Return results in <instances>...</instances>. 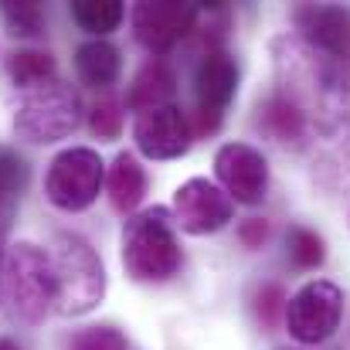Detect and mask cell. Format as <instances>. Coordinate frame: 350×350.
<instances>
[{
  "label": "cell",
  "mask_w": 350,
  "mask_h": 350,
  "mask_svg": "<svg viewBox=\"0 0 350 350\" xmlns=\"http://www.w3.org/2000/svg\"><path fill=\"white\" fill-rule=\"evenodd\" d=\"M201 7L198 3H177V0H146L133 10V34L150 51H170L180 38H187L198 24Z\"/></svg>",
  "instance_id": "10"
},
{
  "label": "cell",
  "mask_w": 350,
  "mask_h": 350,
  "mask_svg": "<svg viewBox=\"0 0 350 350\" xmlns=\"http://www.w3.org/2000/svg\"><path fill=\"white\" fill-rule=\"evenodd\" d=\"M174 92H177L174 72H170L160 58H153V62H146V65L136 72V79H133V85H129V96H126V106L139 116V113H146V109L174 106Z\"/></svg>",
  "instance_id": "14"
},
{
  "label": "cell",
  "mask_w": 350,
  "mask_h": 350,
  "mask_svg": "<svg viewBox=\"0 0 350 350\" xmlns=\"http://www.w3.org/2000/svg\"><path fill=\"white\" fill-rule=\"evenodd\" d=\"M133 139L150 160H174L184 157L191 146V122L177 106L146 109L133 122Z\"/></svg>",
  "instance_id": "12"
},
{
  "label": "cell",
  "mask_w": 350,
  "mask_h": 350,
  "mask_svg": "<svg viewBox=\"0 0 350 350\" xmlns=\"http://www.w3.org/2000/svg\"><path fill=\"white\" fill-rule=\"evenodd\" d=\"M89 129L99 136V139H116L119 129H122V113H119V103L113 99H103L92 106L89 113Z\"/></svg>",
  "instance_id": "22"
},
{
  "label": "cell",
  "mask_w": 350,
  "mask_h": 350,
  "mask_svg": "<svg viewBox=\"0 0 350 350\" xmlns=\"http://www.w3.org/2000/svg\"><path fill=\"white\" fill-rule=\"evenodd\" d=\"M279 96L303 119L306 143L350 177V65L347 58L310 48L306 41H275Z\"/></svg>",
  "instance_id": "1"
},
{
  "label": "cell",
  "mask_w": 350,
  "mask_h": 350,
  "mask_svg": "<svg viewBox=\"0 0 350 350\" xmlns=\"http://www.w3.org/2000/svg\"><path fill=\"white\" fill-rule=\"evenodd\" d=\"M215 174L238 204H258L269 191V163L248 143H225L215 157Z\"/></svg>",
  "instance_id": "11"
},
{
  "label": "cell",
  "mask_w": 350,
  "mask_h": 350,
  "mask_svg": "<svg viewBox=\"0 0 350 350\" xmlns=\"http://www.w3.org/2000/svg\"><path fill=\"white\" fill-rule=\"evenodd\" d=\"M3 296L10 303L14 320L34 327L48 317L55 303V269L44 248L34 241H17L10 245L3 258Z\"/></svg>",
  "instance_id": "4"
},
{
  "label": "cell",
  "mask_w": 350,
  "mask_h": 350,
  "mask_svg": "<svg viewBox=\"0 0 350 350\" xmlns=\"http://www.w3.org/2000/svg\"><path fill=\"white\" fill-rule=\"evenodd\" d=\"M72 17L82 31L89 34H109L122 24V3L116 0H75L72 3Z\"/></svg>",
  "instance_id": "18"
},
{
  "label": "cell",
  "mask_w": 350,
  "mask_h": 350,
  "mask_svg": "<svg viewBox=\"0 0 350 350\" xmlns=\"http://www.w3.org/2000/svg\"><path fill=\"white\" fill-rule=\"evenodd\" d=\"M103 180H106L103 157L89 146H72L51 160L44 177V194L62 211H85L96 204Z\"/></svg>",
  "instance_id": "6"
},
{
  "label": "cell",
  "mask_w": 350,
  "mask_h": 350,
  "mask_svg": "<svg viewBox=\"0 0 350 350\" xmlns=\"http://www.w3.org/2000/svg\"><path fill=\"white\" fill-rule=\"evenodd\" d=\"M238 92V65L228 51L211 48L194 75V96H198V133H215L225 116L228 103Z\"/></svg>",
  "instance_id": "8"
},
{
  "label": "cell",
  "mask_w": 350,
  "mask_h": 350,
  "mask_svg": "<svg viewBox=\"0 0 350 350\" xmlns=\"http://www.w3.org/2000/svg\"><path fill=\"white\" fill-rule=\"evenodd\" d=\"M0 350H21L14 340H7V337H0Z\"/></svg>",
  "instance_id": "27"
},
{
  "label": "cell",
  "mask_w": 350,
  "mask_h": 350,
  "mask_svg": "<svg viewBox=\"0 0 350 350\" xmlns=\"http://www.w3.org/2000/svg\"><path fill=\"white\" fill-rule=\"evenodd\" d=\"M0 14H3L7 27H10L14 34H21V38H38V34L44 31V14H41V7L31 3V0H21V3L3 0V3H0Z\"/></svg>",
  "instance_id": "20"
},
{
  "label": "cell",
  "mask_w": 350,
  "mask_h": 350,
  "mask_svg": "<svg viewBox=\"0 0 350 350\" xmlns=\"http://www.w3.org/2000/svg\"><path fill=\"white\" fill-rule=\"evenodd\" d=\"M109 201L113 208L129 215L139 208V201L146 198V170L139 167V160L133 153H119L109 167Z\"/></svg>",
  "instance_id": "15"
},
{
  "label": "cell",
  "mask_w": 350,
  "mask_h": 350,
  "mask_svg": "<svg viewBox=\"0 0 350 350\" xmlns=\"http://www.w3.org/2000/svg\"><path fill=\"white\" fill-rule=\"evenodd\" d=\"M269 238V221L265 218H248L238 225V241L245 248H262V241Z\"/></svg>",
  "instance_id": "25"
},
{
  "label": "cell",
  "mask_w": 350,
  "mask_h": 350,
  "mask_svg": "<svg viewBox=\"0 0 350 350\" xmlns=\"http://www.w3.org/2000/svg\"><path fill=\"white\" fill-rule=\"evenodd\" d=\"M55 310L62 317H85L106 296V269L82 234L55 238Z\"/></svg>",
  "instance_id": "2"
},
{
  "label": "cell",
  "mask_w": 350,
  "mask_h": 350,
  "mask_svg": "<svg viewBox=\"0 0 350 350\" xmlns=\"http://www.w3.org/2000/svg\"><path fill=\"white\" fill-rule=\"evenodd\" d=\"M7 75H10V82L21 92H31V89H38V85L55 79V58L48 51H31V48L27 51H14L10 62H7Z\"/></svg>",
  "instance_id": "17"
},
{
  "label": "cell",
  "mask_w": 350,
  "mask_h": 350,
  "mask_svg": "<svg viewBox=\"0 0 350 350\" xmlns=\"http://www.w3.org/2000/svg\"><path fill=\"white\" fill-rule=\"evenodd\" d=\"M7 228H10V221L0 218V303H3V258H7V252H3V238H7Z\"/></svg>",
  "instance_id": "26"
},
{
  "label": "cell",
  "mask_w": 350,
  "mask_h": 350,
  "mask_svg": "<svg viewBox=\"0 0 350 350\" xmlns=\"http://www.w3.org/2000/svg\"><path fill=\"white\" fill-rule=\"evenodd\" d=\"M82 122V103L79 92L58 79L24 92L17 116H14V133L27 143H55L65 139L79 129Z\"/></svg>",
  "instance_id": "5"
},
{
  "label": "cell",
  "mask_w": 350,
  "mask_h": 350,
  "mask_svg": "<svg viewBox=\"0 0 350 350\" xmlns=\"http://www.w3.org/2000/svg\"><path fill=\"white\" fill-rule=\"evenodd\" d=\"M344 317V293L340 286L327 282V279H313L306 282L289 303H286V327L299 344H323L337 334Z\"/></svg>",
  "instance_id": "7"
},
{
  "label": "cell",
  "mask_w": 350,
  "mask_h": 350,
  "mask_svg": "<svg viewBox=\"0 0 350 350\" xmlns=\"http://www.w3.org/2000/svg\"><path fill=\"white\" fill-rule=\"evenodd\" d=\"M72 350H126V337L113 327H92L72 340Z\"/></svg>",
  "instance_id": "23"
},
{
  "label": "cell",
  "mask_w": 350,
  "mask_h": 350,
  "mask_svg": "<svg viewBox=\"0 0 350 350\" xmlns=\"http://www.w3.org/2000/svg\"><path fill=\"white\" fill-rule=\"evenodd\" d=\"M24 187H27V163L17 153L0 150V218L10 221L14 204H17Z\"/></svg>",
  "instance_id": "19"
},
{
  "label": "cell",
  "mask_w": 350,
  "mask_h": 350,
  "mask_svg": "<svg viewBox=\"0 0 350 350\" xmlns=\"http://www.w3.org/2000/svg\"><path fill=\"white\" fill-rule=\"evenodd\" d=\"M122 269L136 282H167L180 269V245L163 208L143 211L122 228Z\"/></svg>",
  "instance_id": "3"
},
{
  "label": "cell",
  "mask_w": 350,
  "mask_h": 350,
  "mask_svg": "<svg viewBox=\"0 0 350 350\" xmlns=\"http://www.w3.org/2000/svg\"><path fill=\"white\" fill-rule=\"evenodd\" d=\"M279 310H286V293H282L279 286H262L258 296H255V313H258V320H262L265 327H272L275 317H279Z\"/></svg>",
  "instance_id": "24"
},
{
  "label": "cell",
  "mask_w": 350,
  "mask_h": 350,
  "mask_svg": "<svg viewBox=\"0 0 350 350\" xmlns=\"http://www.w3.org/2000/svg\"><path fill=\"white\" fill-rule=\"evenodd\" d=\"M296 27L303 31V41L317 51L344 58L350 48V14L334 3H306L296 10Z\"/></svg>",
  "instance_id": "13"
},
{
  "label": "cell",
  "mask_w": 350,
  "mask_h": 350,
  "mask_svg": "<svg viewBox=\"0 0 350 350\" xmlns=\"http://www.w3.org/2000/svg\"><path fill=\"white\" fill-rule=\"evenodd\" d=\"M286 245H289V258H293L299 269H317V265H323L327 248H323V238L317 232H310V228H289Z\"/></svg>",
  "instance_id": "21"
},
{
  "label": "cell",
  "mask_w": 350,
  "mask_h": 350,
  "mask_svg": "<svg viewBox=\"0 0 350 350\" xmlns=\"http://www.w3.org/2000/svg\"><path fill=\"white\" fill-rule=\"evenodd\" d=\"M75 68H79V79L92 89H106L119 79V48L96 38V41H85L79 51H75Z\"/></svg>",
  "instance_id": "16"
},
{
  "label": "cell",
  "mask_w": 350,
  "mask_h": 350,
  "mask_svg": "<svg viewBox=\"0 0 350 350\" xmlns=\"http://www.w3.org/2000/svg\"><path fill=\"white\" fill-rule=\"evenodd\" d=\"M177 225L187 234H215L234 218V201L204 177H191L174 194Z\"/></svg>",
  "instance_id": "9"
}]
</instances>
